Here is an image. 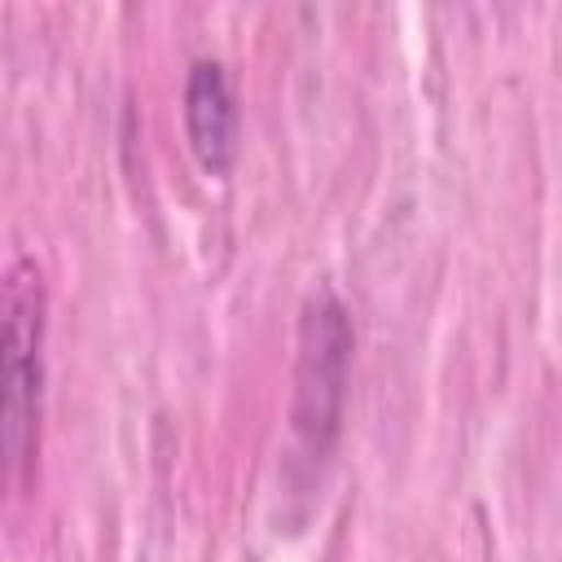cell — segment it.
<instances>
[{"instance_id": "1", "label": "cell", "mask_w": 562, "mask_h": 562, "mask_svg": "<svg viewBox=\"0 0 562 562\" xmlns=\"http://www.w3.org/2000/svg\"><path fill=\"white\" fill-rule=\"evenodd\" d=\"M48 285L35 259L0 272V487H22L40 448Z\"/></svg>"}, {"instance_id": "3", "label": "cell", "mask_w": 562, "mask_h": 562, "mask_svg": "<svg viewBox=\"0 0 562 562\" xmlns=\"http://www.w3.org/2000/svg\"><path fill=\"white\" fill-rule=\"evenodd\" d=\"M237 132H241V114H237V92H233L228 70L211 57L193 61L184 79V136L202 171L228 176L241 149Z\"/></svg>"}, {"instance_id": "2", "label": "cell", "mask_w": 562, "mask_h": 562, "mask_svg": "<svg viewBox=\"0 0 562 562\" xmlns=\"http://www.w3.org/2000/svg\"><path fill=\"white\" fill-rule=\"evenodd\" d=\"M351 316L342 299L321 285L307 294L299 316V364H294V408L290 426L312 457H325L342 426L347 369H351Z\"/></svg>"}]
</instances>
